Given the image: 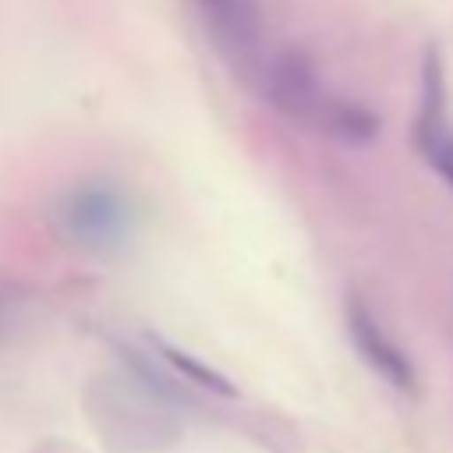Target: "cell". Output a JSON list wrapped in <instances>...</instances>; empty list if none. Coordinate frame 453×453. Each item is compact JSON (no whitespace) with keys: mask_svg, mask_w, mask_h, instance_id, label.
Listing matches in <instances>:
<instances>
[{"mask_svg":"<svg viewBox=\"0 0 453 453\" xmlns=\"http://www.w3.org/2000/svg\"><path fill=\"white\" fill-rule=\"evenodd\" d=\"M57 219L71 244L96 255L117 251L131 234V205L106 180H88L71 188L57 209Z\"/></svg>","mask_w":453,"mask_h":453,"instance_id":"obj_1","label":"cell"},{"mask_svg":"<svg viewBox=\"0 0 453 453\" xmlns=\"http://www.w3.org/2000/svg\"><path fill=\"white\" fill-rule=\"evenodd\" d=\"M414 142L418 152L435 166V173L453 188V127L446 113V81L435 53H428L421 74V110L414 124Z\"/></svg>","mask_w":453,"mask_h":453,"instance_id":"obj_2","label":"cell"},{"mask_svg":"<svg viewBox=\"0 0 453 453\" xmlns=\"http://www.w3.org/2000/svg\"><path fill=\"white\" fill-rule=\"evenodd\" d=\"M347 326H350V336H354V347L361 350V357H365L389 386L414 389V368H411V361H407L403 350L379 329L372 308L361 304L357 297L347 301Z\"/></svg>","mask_w":453,"mask_h":453,"instance_id":"obj_3","label":"cell"},{"mask_svg":"<svg viewBox=\"0 0 453 453\" xmlns=\"http://www.w3.org/2000/svg\"><path fill=\"white\" fill-rule=\"evenodd\" d=\"M4 308H7V301H4V294H0V322H4Z\"/></svg>","mask_w":453,"mask_h":453,"instance_id":"obj_4","label":"cell"}]
</instances>
